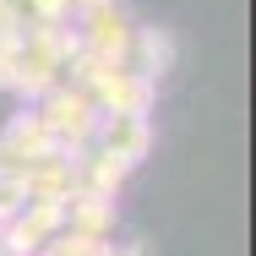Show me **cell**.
Instances as JSON below:
<instances>
[{
  "label": "cell",
  "mask_w": 256,
  "mask_h": 256,
  "mask_svg": "<svg viewBox=\"0 0 256 256\" xmlns=\"http://www.w3.org/2000/svg\"><path fill=\"white\" fill-rule=\"evenodd\" d=\"M71 50H76V38H71L66 22H33V28H22L16 50H11V88L6 93H22V98L50 93L54 82H66Z\"/></svg>",
  "instance_id": "6da1fadb"
},
{
  "label": "cell",
  "mask_w": 256,
  "mask_h": 256,
  "mask_svg": "<svg viewBox=\"0 0 256 256\" xmlns=\"http://www.w3.org/2000/svg\"><path fill=\"white\" fill-rule=\"evenodd\" d=\"M33 114L44 120L54 148H82V142H93V126H98V104L88 98L76 82H54L50 93H38Z\"/></svg>",
  "instance_id": "7a4b0ae2"
},
{
  "label": "cell",
  "mask_w": 256,
  "mask_h": 256,
  "mask_svg": "<svg viewBox=\"0 0 256 256\" xmlns=\"http://www.w3.org/2000/svg\"><path fill=\"white\" fill-rule=\"evenodd\" d=\"M82 93L98 104V114H148V109H153L158 82L136 76L131 66H104L98 76H88V82H82Z\"/></svg>",
  "instance_id": "3957f363"
},
{
  "label": "cell",
  "mask_w": 256,
  "mask_h": 256,
  "mask_svg": "<svg viewBox=\"0 0 256 256\" xmlns=\"http://www.w3.org/2000/svg\"><path fill=\"white\" fill-rule=\"evenodd\" d=\"M93 148H104L109 158H120L126 169H136L148 158V148H153V126H148V114H98Z\"/></svg>",
  "instance_id": "277c9868"
},
{
  "label": "cell",
  "mask_w": 256,
  "mask_h": 256,
  "mask_svg": "<svg viewBox=\"0 0 256 256\" xmlns=\"http://www.w3.org/2000/svg\"><path fill=\"white\" fill-rule=\"evenodd\" d=\"M54 142L50 131H44V120L33 114V109H22V114H11V126L0 131V174H22L33 158H44Z\"/></svg>",
  "instance_id": "5b68a950"
},
{
  "label": "cell",
  "mask_w": 256,
  "mask_h": 256,
  "mask_svg": "<svg viewBox=\"0 0 256 256\" xmlns=\"http://www.w3.org/2000/svg\"><path fill=\"white\" fill-rule=\"evenodd\" d=\"M60 229L88 234V240H109V234H114V196H98V191H71L66 207H60Z\"/></svg>",
  "instance_id": "8992f818"
},
{
  "label": "cell",
  "mask_w": 256,
  "mask_h": 256,
  "mask_svg": "<svg viewBox=\"0 0 256 256\" xmlns=\"http://www.w3.org/2000/svg\"><path fill=\"white\" fill-rule=\"evenodd\" d=\"M120 66H131L148 82H158L164 71H174V38H169V28H131V44H126Z\"/></svg>",
  "instance_id": "52a82bcc"
},
{
  "label": "cell",
  "mask_w": 256,
  "mask_h": 256,
  "mask_svg": "<svg viewBox=\"0 0 256 256\" xmlns=\"http://www.w3.org/2000/svg\"><path fill=\"white\" fill-rule=\"evenodd\" d=\"M71 158H76V191H98V196H120V186H126V164L120 158H109L104 148H93V142H82V148H71Z\"/></svg>",
  "instance_id": "ba28073f"
},
{
  "label": "cell",
  "mask_w": 256,
  "mask_h": 256,
  "mask_svg": "<svg viewBox=\"0 0 256 256\" xmlns=\"http://www.w3.org/2000/svg\"><path fill=\"white\" fill-rule=\"evenodd\" d=\"M38 256H114V246H109V240H88V234L60 229V234L44 240V251H38Z\"/></svg>",
  "instance_id": "9c48e42d"
},
{
  "label": "cell",
  "mask_w": 256,
  "mask_h": 256,
  "mask_svg": "<svg viewBox=\"0 0 256 256\" xmlns=\"http://www.w3.org/2000/svg\"><path fill=\"white\" fill-rule=\"evenodd\" d=\"M71 6H76V0H28L33 22H66V16H71Z\"/></svg>",
  "instance_id": "30bf717a"
},
{
  "label": "cell",
  "mask_w": 256,
  "mask_h": 256,
  "mask_svg": "<svg viewBox=\"0 0 256 256\" xmlns=\"http://www.w3.org/2000/svg\"><path fill=\"white\" fill-rule=\"evenodd\" d=\"M11 50H16V38H0V88H11Z\"/></svg>",
  "instance_id": "8fae6325"
},
{
  "label": "cell",
  "mask_w": 256,
  "mask_h": 256,
  "mask_svg": "<svg viewBox=\"0 0 256 256\" xmlns=\"http://www.w3.org/2000/svg\"><path fill=\"white\" fill-rule=\"evenodd\" d=\"M0 256H11V251H0Z\"/></svg>",
  "instance_id": "7c38bea8"
}]
</instances>
